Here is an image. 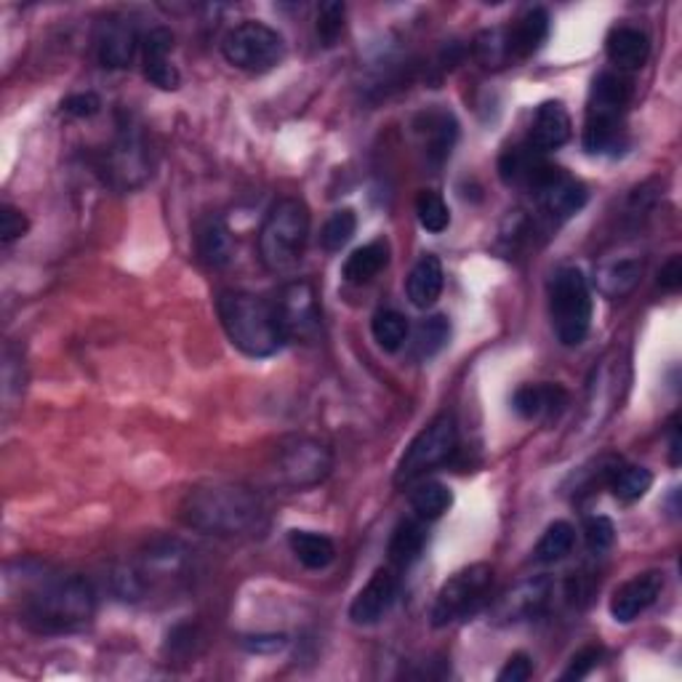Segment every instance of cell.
Returning <instances> with one entry per match:
<instances>
[{"instance_id": "6da1fadb", "label": "cell", "mask_w": 682, "mask_h": 682, "mask_svg": "<svg viewBox=\"0 0 682 682\" xmlns=\"http://www.w3.org/2000/svg\"><path fill=\"white\" fill-rule=\"evenodd\" d=\"M264 507L258 494L245 485L208 483L185 496L179 517L187 528L208 536H243L258 528Z\"/></svg>"}, {"instance_id": "7a4b0ae2", "label": "cell", "mask_w": 682, "mask_h": 682, "mask_svg": "<svg viewBox=\"0 0 682 682\" xmlns=\"http://www.w3.org/2000/svg\"><path fill=\"white\" fill-rule=\"evenodd\" d=\"M97 610V595L80 576H59L43 581L24 600L22 622L37 635H67L84 629Z\"/></svg>"}, {"instance_id": "3957f363", "label": "cell", "mask_w": 682, "mask_h": 682, "mask_svg": "<svg viewBox=\"0 0 682 682\" xmlns=\"http://www.w3.org/2000/svg\"><path fill=\"white\" fill-rule=\"evenodd\" d=\"M222 328L235 350L249 358H273L286 344L273 301L245 290H224L217 299Z\"/></svg>"}, {"instance_id": "277c9868", "label": "cell", "mask_w": 682, "mask_h": 682, "mask_svg": "<svg viewBox=\"0 0 682 682\" xmlns=\"http://www.w3.org/2000/svg\"><path fill=\"white\" fill-rule=\"evenodd\" d=\"M312 217L305 200L283 198L270 208L258 230V256L275 275H288L305 258Z\"/></svg>"}, {"instance_id": "5b68a950", "label": "cell", "mask_w": 682, "mask_h": 682, "mask_svg": "<svg viewBox=\"0 0 682 682\" xmlns=\"http://www.w3.org/2000/svg\"><path fill=\"white\" fill-rule=\"evenodd\" d=\"M631 99V80L624 73H600L592 84L584 120V150L592 155H608L622 147L624 116Z\"/></svg>"}, {"instance_id": "8992f818", "label": "cell", "mask_w": 682, "mask_h": 682, "mask_svg": "<svg viewBox=\"0 0 682 682\" xmlns=\"http://www.w3.org/2000/svg\"><path fill=\"white\" fill-rule=\"evenodd\" d=\"M549 312L560 344H584L592 328V290L581 270L563 267L554 273L549 286Z\"/></svg>"}, {"instance_id": "52a82bcc", "label": "cell", "mask_w": 682, "mask_h": 682, "mask_svg": "<svg viewBox=\"0 0 682 682\" xmlns=\"http://www.w3.org/2000/svg\"><path fill=\"white\" fill-rule=\"evenodd\" d=\"M491 590H494V568L488 563L461 568L440 586L438 597H435L432 614H429L432 627L443 629L477 616L488 605Z\"/></svg>"}, {"instance_id": "ba28073f", "label": "cell", "mask_w": 682, "mask_h": 682, "mask_svg": "<svg viewBox=\"0 0 682 682\" xmlns=\"http://www.w3.org/2000/svg\"><path fill=\"white\" fill-rule=\"evenodd\" d=\"M459 448V425L451 414L435 416L429 425L410 440L395 470V485L416 483L427 472L438 470L446 461H451Z\"/></svg>"}, {"instance_id": "9c48e42d", "label": "cell", "mask_w": 682, "mask_h": 682, "mask_svg": "<svg viewBox=\"0 0 682 682\" xmlns=\"http://www.w3.org/2000/svg\"><path fill=\"white\" fill-rule=\"evenodd\" d=\"M273 466L277 483L299 491L312 488L331 475L333 453L320 440L307 438V435H290L277 443Z\"/></svg>"}, {"instance_id": "30bf717a", "label": "cell", "mask_w": 682, "mask_h": 682, "mask_svg": "<svg viewBox=\"0 0 682 682\" xmlns=\"http://www.w3.org/2000/svg\"><path fill=\"white\" fill-rule=\"evenodd\" d=\"M222 54L232 67L245 73H267L286 56V41L264 22H243L222 37Z\"/></svg>"}, {"instance_id": "8fae6325", "label": "cell", "mask_w": 682, "mask_h": 682, "mask_svg": "<svg viewBox=\"0 0 682 682\" xmlns=\"http://www.w3.org/2000/svg\"><path fill=\"white\" fill-rule=\"evenodd\" d=\"M277 320H280L283 333H286V341H315L320 337V328H323V320H320V301H318V290L309 280H290L277 290V296L273 299Z\"/></svg>"}, {"instance_id": "7c38bea8", "label": "cell", "mask_w": 682, "mask_h": 682, "mask_svg": "<svg viewBox=\"0 0 682 682\" xmlns=\"http://www.w3.org/2000/svg\"><path fill=\"white\" fill-rule=\"evenodd\" d=\"M530 193L539 200L541 211L552 217L554 222H565V219L576 217L581 208L586 206V200H590V193H586V187L581 185L576 176L565 174L563 168L552 166V163L541 168V174L530 185Z\"/></svg>"}, {"instance_id": "4fadbf2b", "label": "cell", "mask_w": 682, "mask_h": 682, "mask_svg": "<svg viewBox=\"0 0 682 682\" xmlns=\"http://www.w3.org/2000/svg\"><path fill=\"white\" fill-rule=\"evenodd\" d=\"M552 590L554 584L549 576L520 581V584H515L496 600L494 610H491V622L498 624V627H512V624L539 618L549 608Z\"/></svg>"}, {"instance_id": "5bb4252c", "label": "cell", "mask_w": 682, "mask_h": 682, "mask_svg": "<svg viewBox=\"0 0 682 682\" xmlns=\"http://www.w3.org/2000/svg\"><path fill=\"white\" fill-rule=\"evenodd\" d=\"M397 592H400V579L389 568H378L369 584L358 592L350 605V622L358 627H374L384 616L393 610Z\"/></svg>"}, {"instance_id": "9a60e30c", "label": "cell", "mask_w": 682, "mask_h": 682, "mask_svg": "<svg viewBox=\"0 0 682 682\" xmlns=\"http://www.w3.org/2000/svg\"><path fill=\"white\" fill-rule=\"evenodd\" d=\"M142 46L134 22L123 16H107L97 28V59L107 69H125Z\"/></svg>"}, {"instance_id": "2e32d148", "label": "cell", "mask_w": 682, "mask_h": 682, "mask_svg": "<svg viewBox=\"0 0 682 682\" xmlns=\"http://www.w3.org/2000/svg\"><path fill=\"white\" fill-rule=\"evenodd\" d=\"M661 592H664V573H637L635 579L624 581L614 592V597H610V616H614L618 624H631L661 597Z\"/></svg>"}, {"instance_id": "e0dca14e", "label": "cell", "mask_w": 682, "mask_h": 682, "mask_svg": "<svg viewBox=\"0 0 682 682\" xmlns=\"http://www.w3.org/2000/svg\"><path fill=\"white\" fill-rule=\"evenodd\" d=\"M150 157L144 150V142L136 136V131L125 129L116 147L107 150V176L118 187H136L147 179Z\"/></svg>"}, {"instance_id": "ac0fdd59", "label": "cell", "mask_w": 682, "mask_h": 682, "mask_svg": "<svg viewBox=\"0 0 682 682\" xmlns=\"http://www.w3.org/2000/svg\"><path fill=\"white\" fill-rule=\"evenodd\" d=\"M573 123L571 116H568L563 102H541L534 112V123H530V136L528 144L534 150H539L541 155L552 153V150H560L563 144L571 139Z\"/></svg>"}, {"instance_id": "d6986e66", "label": "cell", "mask_w": 682, "mask_h": 682, "mask_svg": "<svg viewBox=\"0 0 682 682\" xmlns=\"http://www.w3.org/2000/svg\"><path fill=\"white\" fill-rule=\"evenodd\" d=\"M568 406V393L560 384H522L512 395V410L520 419H554Z\"/></svg>"}, {"instance_id": "ffe728a7", "label": "cell", "mask_w": 682, "mask_h": 682, "mask_svg": "<svg viewBox=\"0 0 682 682\" xmlns=\"http://www.w3.org/2000/svg\"><path fill=\"white\" fill-rule=\"evenodd\" d=\"M605 54H608L610 65L618 67V73H631V69H640L648 62L650 37L642 30L622 24L605 37Z\"/></svg>"}, {"instance_id": "44dd1931", "label": "cell", "mask_w": 682, "mask_h": 682, "mask_svg": "<svg viewBox=\"0 0 682 682\" xmlns=\"http://www.w3.org/2000/svg\"><path fill=\"white\" fill-rule=\"evenodd\" d=\"M549 37V14L547 9L536 6L517 19L515 28H507L509 59H528L539 52Z\"/></svg>"}, {"instance_id": "7402d4cb", "label": "cell", "mask_w": 682, "mask_h": 682, "mask_svg": "<svg viewBox=\"0 0 682 682\" xmlns=\"http://www.w3.org/2000/svg\"><path fill=\"white\" fill-rule=\"evenodd\" d=\"M446 286V273H443V262H440L435 254L421 256L416 262V267L410 270L408 275V299L414 301V307L429 309L435 301L440 299Z\"/></svg>"}, {"instance_id": "603a6c76", "label": "cell", "mask_w": 682, "mask_h": 682, "mask_svg": "<svg viewBox=\"0 0 682 682\" xmlns=\"http://www.w3.org/2000/svg\"><path fill=\"white\" fill-rule=\"evenodd\" d=\"M427 544V528L421 517H408V520L397 522V528L389 536V563L397 568H410L421 558Z\"/></svg>"}, {"instance_id": "cb8c5ba5", "label": "cell", "mask_w": 682, "mask_h": 682, "mask_svg": "<svg viewBox=\"0 0 682 682\" xmlns=\"http://www.w3.org/2000/svg\"><path fill=\"white\" fill-rule=\"evenodd\" d=\"M425 125H421V136H425V147H427V157L440 166V163L448 161L451 155L453 144L459 139V123L451 112H427L421 116Z\"/></svg>"}, {"instance_id": "d4e9b609", "label": "cell", "mask_w": 682, "mask_h": 682, "mask_svg": "<svg viewBox=\"0 0 682 682\" xmlns=\"http://www.w3.org/2000/svg\"><path fill=\"white\" fill-rule=\"evenodd\" d=\"M288 547L296 554L301 565L309 571H323L333 563L337 558V544L333 539H328L323 534H315V530H290L288 534Z\"/></svg>"}, {"instance_id": "484cf974", "label": "cell", "mask_w": 682, "mask_h": 682, "mask_svg": "<svg viewBox=\"0 0 682 682\" xmlns=\"http://www.w3.org/2000/svg\"><path fill=\"white\" fill-rule=\"evenodd\" d=\"M387 264H389V243L387 240H374V243L360 245V249H355L350 256H346L344 267H341V275H344V280L350 283H369L374 280Z\"/></svg>"}, {"instance_id": "4316f807", "label": "cell", "mask_w": 682, "mask_h": 682, "mask_svg": "<svg viewBox=\"0 0 682 682\" xmlns=\"http://www.w3.org/2000/svg\"><path fill=\"white\" fill-rule=\"evenodd\" d=\"M642 275L640 258H618V262H605L597 270V288L608 299H622L637 286Z\"/></svg>"}, {"instance_id": "83f0119b", "label": "cell", "mask_w": 682, "mask_h": 682, "mask_svg": "<svg viewBox=\"0 0 682 682\" xmlns=\"http://www.w3.org/2000/svg\"><path fill=\"white\" fill-rule=\"evenodd\" d=\"M232 235L222 219H208L198 232V254L208 267H227L232 262Z\"/></svg>"}, {"instance_id": "f1b7e54d", "label": "cell", "mask_w": 682, "mask_h": 682, "mask_svg": "<svg viewBox=\"0 0 682 682\" xmlns=\"http://www.w3.org/2000/svg\"><path fill=\"white\" fill-rule=\"evenodd\" d=\"M451 341V320L446 315H432L416 326L414 339H410V355L414 360H429Z\"/></svg>"}, {"instance_id": "f546056e", "label": "cell", "mask_w": 682, "mask_h": 682, "mask_svg": "<svg viewBox=\"0 0 682 682\" xmlns=\"http://www.w3.org/2000/svg\"><path fill=\"white\" fill-rule=\"evenodd\" d=\"M410 507L421 520H440L453 507V491L443 483H421L410 494Z\"/></svg>"}, {"instance_id": "4dcf8cb0", "label": "cell", "mask_w": 682, "mask_h": 682, "mask_svg": "<svg viewBox=\"0 0 682 682\" xmlns=\"http://www.w3.org/2000/svg\"><path fill=\"white\" fill-rule=\"evenodd\" d=\"M573 544H576V530H573L571 522L558 520L544 530V536H541L539 544H536L534 554L539 563L552 565V563H560V560H565L568 554L573 552Z\"/></svg>"}, {"instance_id": "1f68e13d", "label": "cell", "mask_w": 682, "mask_h": 682, "mask_svg": "<svg viewBox=\"0 0 682 682\" xmlns=\"http://www.w3.org/2000/svg\"><path fill=\"white\" fill-rule=\"evenodd\" d=\"M371 333L384 352H397L408 341L410 326L406 315H400L397 309H378L371 320Z\"/></svg>"}, {"instance_id": "d6a6232c", "label": "cell", "mask_w": 682, "mask_h": 682, "mask_svg": "<svg viewBox=\"0 0 682 682\" xmlns=\"http://www.w3.org/2000/svg\"><path fill=\"white\" fill-rule=\"evenodd\" d=\"M610 491L622 504H635L648 494L650 485H653V475L646 466H616V472L610 475Z\"/></svg>"}, {"instance_id": "836d02e7", "label": "cell", "mask_w": 682, "mask_h": 682, "mask_svg": "<svg viewBox=\"0 0 682 682\" xmlns=\"http://www.w3.org/2000/svg\"><path fill=\"white\" fill-rule=\"evenodd\" d=\"M416 217H419V224L425 227L427 232L440 235V232H446L448 224H451V208H448L443 195L425 189V193H419V198H416Z\"/></svg>"}, {"instance_id": "e575fe53", "label": "cell", "mask_w": 682, "mask_h": 682, "mask_svg": "<svg viewBox=\"0 0 682 682\" xmlns=\"http://www.w3.org/2000/svg\"><path fill=\"white\" fill-rule=\"evenodd\" d=\"M358 230V217L352 208H339L328 217V222L320 230V245L326 251H341L346 243H350L352 235Z\"/></svg>"}, {"instance_id": "d590c367", "label": "cell", "mask_w": 682, "mask_h": 682, "mask_svg": "<svg viewBox=\"0 0 682 682\" xmlns=\"http://www.w3.org/2000/svg\"><path fill=\"white\" fill-rule=\"evenodd\" d=\"M344 16H346V9L344 3H339V0H328V3H323L318 9V22H315V30H318V37L323 46H337L341 33H344Z\"/></svg>"}, {"instance_id": "8d00e7d4", "label": "cell", "mask_w": 682, "mask_h": 682, "mask_svg": "<svg viewBox=\"0 0 682 682\" xmlns=\"http://www.w3.org/2000/svg\"><path fill=\"white\" fill-rule=\"evenodd\" d=\"M475 52H477V59L483 62L485 67L507 65V62H512L507 30H485V33L477 37Z\"/></svg>"}, {"instance_id": "74e56055", "label": "cell", "mask_w": 682, "mask_h": 682, "mask_svg": "<svg viewBox=\"0 0 682 682\" xmlns=\"http://www.w3.org/2000/svg\"><path fill=\"white\" fill-rule=\"evenodd\" d=\"M584 539H586V547H590L592 552H608V549L614 547V541H616V526L603 515L586 517Z\"/></svg>"}, {"instance_id": "f35d334b", "label": "cell", "mask_w": 682, "mask_h": 682, "mask_svg": "<svg viewBox=\"0 0 682 682\" xmlns=\"http://www.w3.org/2000/svg\"><path fill=\"white\" fill-rule=\"evenodd\" d=\"M28 230H30V222H28V217L19 211V208L9 206V204L0 208V240H3V243L24 238L28 235Z\"/></svg>"}, {"instance_id": "ab89813d", "label": "cell", "mask_w": 682, "mask_h": 682, "mask_svg": "<svg viewBox=\"0 0 682 682\" xmlns=\"http://www.w3.org/2000/svg\"><path fill=\"white\" fill-rule=\"evenodd\" d=\"M600 659H603V648L590 646V648L579 650V653L571 659V667L563 672V680H584L586 674L600 664Z\"/></svg>"}, {"instance_id": "60d3db41", "label": "cell", "mask_w": 682, "mask_h": 682, "mask_svg": "<svg viewBox=\"0 0 682 682\" xmlns=\"http://www.w3.org/2000/svg\"><path fill=\"white\" fill-rule=\"evenodd\" d=\"M62 110L73 118H94L99 110H102V99L97 94L86 91V94H73L62 102Z\"/></svg>"}, {"instance_id": "b9f144b4", "label": "cell", "mask_w": 682, "mask_h": 682, "mask_svg": "<svg viewBox=\"0 0 682 682\" xmlns=\"http://www.w3.org/2000/svg\"><path fill=\"white\" fill-rule=\"evenodd\" d=\"M534 674V661H530L528 653H515L509 656L507 664H504L502 672L496 674L498 682H526Z\"/></svg>"}, {"instance_id": "7bdbcfd3", "label": "cell", "mask_w": 682, "mask_h": 682, "mask_svg": "<svg viewBox=\"0 0 682 682\" xmlns=\"http://www.w3.org/2000/svg\"><path fill=\"white\" fill-rule=\"evenodd\" d=\"M243 646L251 650V653H275V650H283L288 646L286 635H256V637H245Z\"/></svg>"}, {"instance_id": "ee69618b", "label": "cell", "mask_w": 682, "mask_h": 682, "mask_svg": "<svg viewBox=\"0 0 682 682\" xmlns=\"http://www.w3.org/2000/svg\"><path fill=\"white\" fill-rule=\"evenodd\" d=\"M680 283H682V262H680V256H672L664 267H661L659 286L664 290H678Z\"/></svg>"}, {"instance_id": "f6af8a7d", "label": "cell", "mask_w": 682, "mask_h": 682, "mask_svg": "<svg viewBox=\"0 0 682 682\" xmlns=\"http://www.w3.org/2000/svg\"><path fill=\"white\" fill-rule=\"evenodd\" d=\"M680 453H682L680 425H678V419H672V425H669V461H672L674 466L680 464Z\"/></svg>"}]
</instances>
